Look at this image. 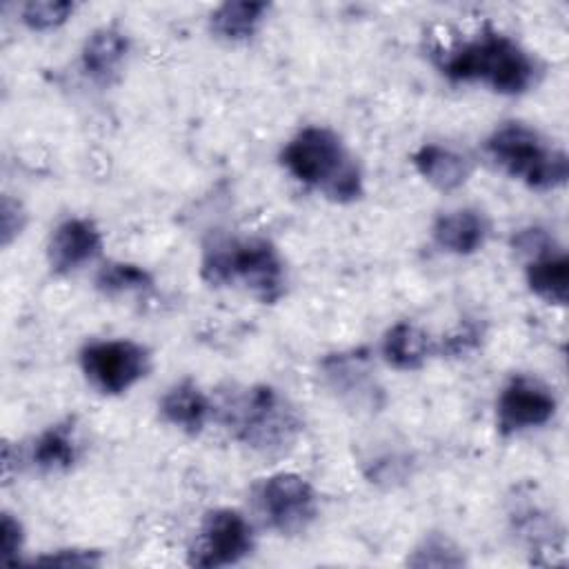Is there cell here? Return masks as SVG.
<instances>
[{
	"mask_svg": "<svg viewBox=\"0 0 569 569\" xmlns=\"http://www.w3.org/2000/svg\"><path fill=\"white\" fill-rule=\"evenodd\" d=\"M287 171L318 189L331 202H353L362 196V173L338 133L327 127L300 129L280 153Z\"/></svg>",
	"mask_w": 569,
	"mask_h": 569,
	"instance_id": "1",
	"label": "cell"
},
{
	"mask_svg": "<svg viewBox=\"0 0 569 569\" xmlns=\"http://www.w3.org/2000/svg\"><path fill=\"white\" fill-rule=\"evenodd\" d=\"M440 69L453 82H485L507 96L525 93L536 80L533 58L516 40L493 29L447 51Z\"/></svg>",
	"mask_w": 569,
	"mask_h": 569,
	"instance_id": "2",
	"label": "cell"
},
{
	"mask_svg": "<svg viewBox=\"0 0 569 569\" xmlns=\"http://www.w3.org/2000/svg\"><path fill=\"white\" fill-rule=\"evenodd\" d=\"M200 276L211 287L240 282L264 305L284 293V264L267 238H213L202 249Z\"/></svg>",
	"mask_w": 569,
	"mask_h": 569,
	"instance_id": "3",
	"label": "cell"
},
{
	"mask_svg": "<svg viewBox=\"0 0 569 569\" xmlns=\"http://www.w3.org/2000/svg\"><path fill=\"white\" fill-rule=\"evenodd\" d=\"M224 420L242 445L260 453L284 451L302 429L296 407L267 385H256L238 393L224 407Z\"/></svg>",
	"mask_w": 569,
	"mask_h": 569,
	"instance_id": "4",
	"label": "cell"
},
{
	"mask_svg": "<svg viewBox=\"0 0 569 569\" xmlns=\"http://www.w3.org/2000/svg\"><path fill=\"white\" fill-rule=\"evenodd\" d=\"M485 149L502 171L536 191L556 189L569 176L567 153L549 147L538 131L520 122L498 127L487 138Z\"/></svg>",
	"mask_w": 569,
	"mask_h": 569,
	"instance_id": "5",
	"label": "cell"
},
{
	"mask_svg": "<svg viewBox=\"0 0 569 569\" xmlns=\"http://www.w3.org/2000/svg\"><path fill=\"white\" fill-rule=\"evenodd\" d=\"M80 367L93 389L118 396L144 378L149 351L133 340H98L80 351Z\"/></svg>",
	"mask_w": 569,
	"mask_h": 569,
	"instance_id": "6",
	"label": "cell"
},
{
	"mask_svg": "<svg viewBox=\"0 0 569 569\" xmlns=\"http://www.w3.org/2000/svg\"><path fill=\"white\" fill-rule=\"evenodd\" d=\"M256 502L264 522L282 533H302L318 513L313 487L298 473H273L256 487Z\"/></svg>",
	"mask_w": 569,
	"mask_h": 569,
	"instance_id": "7",
	"label": "cell"
},
{
	"mask_svg": "<svg viewBox=\"0 0 569 569\" xmlns=\"http://www.w3.org/2000/svg\"><path fill=\"white\" fill-rule=\"evenodd\" d=\"M253 549V529L236 509L209 511L200 525L189 565L193 567H227L240 562Z\"/></svg>",
	"mask_w": 569,
	"mask_h": 569,
	"instance_id": "8",
	"label": "cell"
},
{
	"mask_svg": "<svg viewBox=\"0 0 569 569\" xmlns=\"http://www.w3.org/2000/svg\"><path fill=\"white\" fill-rule=\"evenodd\" d=\"M496 413L500 433L511 436L549 422L556 413V398L545 382L531 376H513L500 391Z\"/></svg>",
	"mask_w": 569,
	"mask_h": 569,
	"instance_id": "9",
	"label": "cell"
},
{
	"mask_svg": "<svg viewBox=\"0 0 569 569\" xmlns=\"http://www.w3.org/2000/svg\"><path fill=\"white\" fill-rule=\"evenodd\" d=\"M102 249V236L89 218H69L49 238L47 258L56 273H71L91 262Z\"/></svg>",
	"mask_w": 569,
	"mask_h": 569,
	"instance_id": "10",
	"label": "cell"
},
{
	"mask_svg": "<svg viewBox=\"0 0 569 569\" xmlns=\"http://www.w3.org/2000/svg\"><path fill=\"white\" fill-rule=\"evenodd\" d=\"M431 233L440 249L456 256H469L485 244L489 222L476 209H456L438 216Z\"/></svg>",
	"mask_w": 569,
	"mask_h": 569,
	"instance_id": "11",
	"label": "cell"
},
{
	"mask_svg": "<svg viewBox=\"0 0 569 569\" xmlns=\"http://www.w3.org/2000/svg\"><path fill=\"white\" fill-rule=\"evenodd\" d=\"M160 413L169 425L196 436L211 413V402L191 378H184L162 396Z\"/></svg>",
	"mask_w": 569,
	"mask_h": 569,
	"instance_id": "12",
	"label": "cell"
},
{
	"mask_svg": "<svg viewBox=\"0 0 569 569\" xmlns=\"http://www.w3.org/2000/svg\"><path fill=\"white\" fill-rule=\"evenodd\" d=\"M129 51V40L113 27L96 29L82 47V69L102 84H109Z\"/></svg>",
	"mask_w": 569,
	"mask_h": 569,
	"instance_id": "13",
	"label": "cell"
},
{
	"mask_svg": "<svg viewBox=\"0 0 569 569\" xmlns=\"http://www.w3.org/2000/svg\"><path fill=\"white\" fill-rule=\"evenodd\" d=\"M418 173L440 191H453L462 187L471 173V162L453 149L440 144H422L413 153Z\"/></svg>",
	"mask_w": 569,
	"mask_h": 569,
	"instance_id": "14",
	"label": "cell"
},
{
	"mask_svg": "<svg viewBox=\"0 0 569 569\" xmlns=\"http://www.w3.org/2000/svg\"><path fill=\"white\" fill-rule=\"evenodd\" d=\"M529 289L549 305H565L569 291V260L562 251H545L527 264Z\"/></svg>",
	"mask_w": 569,
	"mask_h": 569,
	"instance_id": "15",
	"label": "cell"
},
{
	"mask_svg": "<svg viewBox=\"0 0 569 569\" xmlns=\"http://www.w3.org/2000/svg\"><path fill=\"white\" fill-rule=\"evenodd\" d=\"M367 356L362 351L353 353H336L325 358V376L329 378V385L345 398L356 400V405L365 400H373V385L367 378Z\"/></svg>",
	"mask_w": 569,
	"mask_h": 569,
	"instance_id": "16",
	"label": "cell"
},
{
	"mask_svg": "<svg viewBox=\"0 0 569 569\" xmlns=\"http://www.w3.org/2000/svg\"><path fill=\"white\" fill-rule=\"evenodd\" d=\"M429 353H431L429 336L411 322L393 325L382 340L385 360L400 371L420 369L429 358Z\"/></svg>",
	"mask_w": 569,
	"mask_h": 569,
	"instance_id": "17",
	"label": "cell"
},
{
	"mask_svg": "<svg viewBox=\"0 0 569 569\" xmlns=\"http://www.w3.org/2000/svg\"><path fill=\"white\" fill-rule=\"evenodd\" d=\"M269 11L267 2H253V0H238V2H224L211 13V31L229 42L247 40L256 33L260 22L264 20V13Z\"/></svg>",
	"mask_w": 569,
	"mask_h": 569,
	"instance_id": "18",
	"label": "cell"
},
{
	"mask_svg": "<svg viewBox=\"0 0 569 569\" xmlns=\"http://www.w3.org/2000/svg\"><path fill=\"white\" fill-rule=\"evenodd\" d=\"M33 462L44 471H67L78 458L73 425L60 422L49 427L33 445Z\"/></svg>",
	"mask_w": 569,
	"mask_h": 569,
	"instance_id": "19",
	"label": "cell"
},
{
	"mask_svg": "<svg viewBox=\"0 0 569 569\" xmlns=\"http://www.w3.org/2000/svg\"><path fill=\"white\" fill-rule=\"evenodd\" d=\"M151 282L149 271L131 262H107L96 276V287L107 296L147 289Z\"/></svg>",
	"mask_w": 569,
	"mask_h": 569,
	"instance_id": "20",
	"label": "cell"
},
{
	"mask_svg": "<svg viewBox=\"0 0 569 569\" xmlns=\"http://www.w3.org/2000/svg\"><path fill=\"white\" fill-rule=\"evenodd\" d=\"M76 11L67 0H33L22 7V22L33 31H49L64 24Z\"/></svg>",
	"mask_w": 569,
	"mask_h": 569,
	"instance_id": "21",
	"label": "cell"
},
{
	"mask_svg": "<svg viewBox=\"0 0 569 569\" xmlns=\"http://www.w3.org/2000/svg\"><path fill=\"white\" fill-rule=\"evenodd\" d=\"M462 556L458 549L442 536H431L413 551L409 565L413 567H458L462 565Z\"/></svg>",
	"mask_w": 569,
	"mask_h": 569,
	"instance_id": "22",
	"label": "cell"
},
{
	"mask_svg": "<svg viewBox=\"0 0 569 569\" xmlns=\"http://www.w3.org/2000/svg\"><path fill=\"white\" fill-rule=\"evenodd\" d=\"M0 536H2V562L13 565L18 560L20 549H22L24 533H22V525L11 513H7V511L2 513Z\"/></svg>",
	"mask_w": 569,
	"mask_h": 569,
	"instance_id": "23",
	"label": "cell"
},
{
	"mask_svg": "<svg viewBox=\"0 0 569 569\" xmlns=\"http://www.w3.org/2000/svg\"><path fill=\"white\" fill-rule=\"evenodd\" d=\"M38 565H60V567H93L100 562L98 551H82V549H60L56 553L42 556L36 560Z\"/></svg>",
	"mask_w": 569,
	"mask_h": 569,
	"instance_id": "24",
	"label": "cell"
},
{
	"mask_svg": "<svg viewBox=\"0 0 569 569\" xmlns=\"http://www.w3.org/2000/svg\"><path fill=\"white\" fill-rule=\"evenodd\" d=\"M24 224V213L18 202L2 198V244H9L16 233H20Z\"/></svg>",
	"mask_w": 569,
	"mask_h": 569,
	"instance_id": "25",
	"label": "cell"
}]
</instances>
